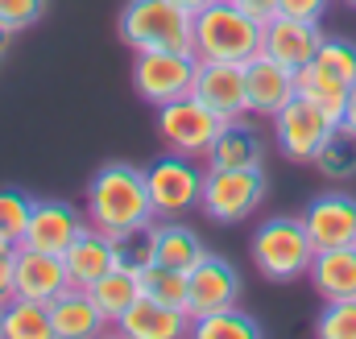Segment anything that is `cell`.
<instances>
[{
  "mask_svg": "<svg viewBox=\"0 0 356 339\" xmlns=\"http://www.w3.org/2000/svg\"><path fill=\"white\" fill-rule=\"evenodd\" d=\"M42 17H46V0H0V25H8L13 33H25Z\"/></svg>",
  "mask_w": 356,
  "mask_h": 339,
  "instance_id": "33",
  "label": "cell"
},
{
  "mask_svg": "<svg viewBox=\"0 0 356 339\" xmlns=\"http://www.w3.org/2000/svg\"><path fill=\"white\" fill-rule=\"evenodd\" d=\"M50 306V327H54V339H91L99 336L108 323H104V315L95 311V302H91L88 290H79V286H67L58 298H50L46 302Z\"/></svg>",
  "mask_w": 356,
  "mask_h": 339,
  "instance_id": "20",
  "label": "cell"
},
{
  "mask_svg": "<svg viewBox=\"0 0 356 339\" xmlns=\"http://www.w3.org/2000/svg\"><path fill=\"white\" fill-rule=\"evenodd\" d=\"M249 256L266 281L286 286V281L307 277V269L315 261V245H311L302 215H269L249 240Z\"/></svg>",
  "mask_w": 356,
  "mask_h": 339,
  "instance_id": "4",
  "label": "cell"
},
{
  "mask_svg": "<svg viewBox=\"0 0 356 339\" xmlns=\"http://www.w3.org/2000/svg\"><path fill=\"white\" fill-rule=\"evenodd\" d=\"M116 33L133 54H141V50H191L195 13L182 8L178 0H129L120 8Z\"/></svg>",
  "mask_w": 356,
  "mask_h": 339,
  "instance_id": "3",
  "label": "cell"
},
{
  "mask_svg": "<svg viewBox=\"0 0 356 339\" xmlns=\"http://www.w3.org/2000/svg\"><path fill=\"white\" fill-rule=\"evenodd\" d=\"M336 129V116L319 104H311L307 95H294L277 116H273V141L282 149V158L290 162H315L319 145L327 141V133Z\"/></svg>",
  "mask_w": 356,
  "mask_h": 339,
  "instance_id": "9",
  "label": "cell"
},
{
  "mask_svg": "<svg viewBox=\"0 0 356 339\" xmlns=\"http://www.w3.org/2000/svg\"><path fill=\"white\" fill-rule=\"evenodd\" d=\"M207 256V245L199 240L195 228H186L182 220H162L158 224V249H154V261L158 265H175V269H195L199 261Z\"/></svg>",
  "mask_w": 356,
  "mask_h": 339,
  "instance_id": "23",
  "label": "cell"
},
{
  "mask_svg": "<svg viewBox=\"0 0 356 339\" xmlns=\"http://www.w3.org/2000/svg\"><path fill=\"white\" fill-rule=\"evenodd\" d=\"M302 224L311 232L315 253L319 249H340V245H356V195L348 190H323L307 203Z\"/></svg>",
  "mask_w": 356,
  "mask_h": 339,
  "instance_id": "12",
  "label": "cell"
},
{
  "mask_svg": "<svg viewBox=\"0 0 356 339\" xmlns=\"http://www.w3.org/2000/svg\"><path fill=\"white\" fill-rule=\"evenodd\" d=\"M327 8H332V0H277V13L294 17V21H323Z\"/></svg>",
  "mask_w": 356,
  "mask_h": 339,
  "instance_id": "34",
  "label": "cell"
},
{
  "mask_svg": "<svg viewBox=\"0 0 356 339\" xmlns=\"http://www.w3.org/2000/svg\"><path fill=\"white\" fill-rule=\"evenodd\" d=\"M203 178H207V166H199V158L162 154L158 162H149L145 166V186H149L154 220L191 215L199 207V199H203Z\"/></svg>",
  "mask_w": 356,
  "mask_h": 339,
  "instance_id": "6",
  "label": "cell"
},
{
  "mask_svg": "<svg viewBox=\"0 0 356 339\" xmlns=\"http://www.w3.org/2000/svg\"><path fill=\"white\" fill-rule=\"evenodd\" d=\"M207 170H245V166H261L266 162V137L245 120V116H236V120H224V129H220V137L211 141V149H207Z\"/></svg>",
  "mask_w": 356,
  "mask_h": 339,
  "instance_id": "17",
  "label": "cell"
},
{
  "mask_svg": "<svg viewBox=\"0 0 356 339\" xmlns=\"http://www.w3.org/2000/svg\"><path fill=\"white\" fill-rule=\"evenodd\" d=\"M232 4H241L249 17H257V21H269V17H277V0H232Z\"/></svg>",
  "mask_w": 356,
  "mask_h": 339,
  "instance_id": "35",
  "label": "cell"
},
{
  "mask_svg": "<svg viewBox=\"0 0 356 339\" xmlns=\"http://www.w3.org/2000/svg\"><path fill=\"white\" fill-rule=\"evenodd\" d=\"M0 339H54L50 306L33 298H8L0 306Z\"/></svg>",
  "mask_w": 356,
  "mask_h": 339,
  "instance_id": "24",
  "label": "cell"
},
{
  "mask_svg": "<svg viewBox=\"0 0 356 339\" xmlns=\"http://www.w3.org/2000/svg\"><path fill=\"white\" fill-rule=\"evenodd\" d=\"M137 281H141V294L145 298H154L162 306H175V311H186V273L182 269L154 261V265H145L137 273Z\"/></svg>",
  "mask_w": 356,
  "mask_h": 339,
  "instance_id": "29",
  "label": "cell"
},
{
  "mask_svg": "<svg viewBox=\"0 0 356 339\" xmlns=\"http://www.w3.org/2000/svg\"><path fill=\"white\" fill-rule=\"evenodd\" d=\"M344 4H353V8H356V0H344Z\"/></svg>",
  "mask_w": 356,
  "mask_h": 339,
  "instance_id": "40",
  "label": "cell"
},
{
  "mask_svg": "<svg viewBox=\"0 0 356 339\" xmlns=\"http://www.w3.org/2000/svg\"><path fill=\"white\" fill-rule=\"evenodd\" d=\"M294 91L298 95H307L311 104H319V108H327L336 120L344 116V99H348V83L344 79H336L332 71H323L315 58L307 63V67H298L294 71Z\"/></svg>",
  "mask_w": 356,
  "mask_h": 339,
  "instance_id": "26",
  "label": "cell"
},
{
  "mask_svg": "<svg viewBox=\"0 0 356 339\" xmlns=\"http://www.w3.org/2000/svg\"><path fill=\"white\" fill-rule=\"evenodd\" d=\"M88 228V211L71 207L67 199H38L33 203V215H29V228L21 236V245L29 249H42V253H67Z\"/></svg>",
  "mask_w": 356,
  "mask_h": 339,
  "instance_id": "11",
  "label": "cell"
},
{
  "mask_svg": "<svg viewBox=\"0 0 356 339\" xmlns=\"http://www.w3.org/2000/svg\"><path fill=\"white\" fill-rule=\"evenodd\" d=\"M195 75H199L195 50H141L133 58V91L154 108L170 104L178 95H191Z\"/></svg>",
  "mask_w": 356,
  "mask_h": 339,
  "instance_id": "8",
  "label": "cell"
},
{
  "mask_svg": "<svg viewBox=\"0 0 356 339\" xmlns=\"http://www.w3.org/2000/svg\"><path fill=\"white\" fill-rule=\"evenodd\" d=\"M154 220L145 170L133 162H108L88 182V224L99 232H124Z\"/></svg>",
  "mask_w": 356,
  "mask_h": 339,
  "instance_id": "1",
  "label": "cell"
},
{
  "mask_svg": "<svg viewBox=\"0 0 356 339\" xmlns=\"http://www.w3.org/2000/svg\"><path fill=\"white\" fill-rule=\"evenodd\" d=\"M266 21L249 17L232 0H216L195 13V58L199 63H249L261 54Z\"/></svg>",
  "mask_w": 356,
  "mask_h": 339,
  "instance_id": "2",
  "label": "cell"
},
{
  "mask_svg": "<svg viewBox=\"0 0 356 339\" xmlns=\"http://www.w3.org/2000/svg\"><path fill=\"white\" fill-rule=\"evenodd\" d=\"M191 336L195 339H261L266 331L241 306H224V311H211V315L191 319Z\"/></svg>",
  "mask_w": 356,
  "mask_h": 339,
  "instance_id": "27",
  "label": "cell"
},
{
  "mask_svg": "<svg viewBox=\"0 0 356 339\" xmlns=\"http://www.w3.org/2000/svg\"><path fill=\"white\" fill-rule=\"evenodd\" d=\"M154 249H158V224H137V228H124V232H112V253L120 269H133L141 273L145 265H154Z\"/></svg>",
  "mask_w": 356,
  "mask_h": 339,
  "instance_id": "28",
  "label": "cell"
},
{
  "mask_svg": "<svg viewBox=\"0 0 356 339\" xmlns=\"http://www.w3.org/2000/svg\"><path fill=\"white\" fill-rule=\"evenodd\" d=\"M8 46H13V29H8V25H0V63H4Z\"/></svg>",
  "mask_w": 356,
  "mask_h": 339,
  "instance_id": "38",
  "label": "cell"
},
{
  "mask_svg": "<svg viewBox=\"0 0 356 339\" xmlns=\"http://www.w3.org/2000/svg\"><path fill=\"white\" fill-rule=\"evenodd\" d=\"M311 290L323 302H340V298H356V245H340V249H319L311 269Z\"/></svg>",
  "mask_w": 356,
  "mask_h": 339,
  "instance_id": "19",
  "label": "cell"
},
{
  "mask_svg": "<svg viewBox=\"0 0 356 339\" xmlns=\"http://www.w3.org/2000/svg\"><path fill=\"white\" fill-rule=\"evenodd\" d=\"M323 29H319V21H294V17H269L266 21V42H261V54L269 58H277L282 67H290V71H298V67H307L315 54H319V46H323Z\"/></svg>",
  "mask_w": 356,
  "mask_h": 339,
  "instance_id": "15",
  "label": "cell"
},
{
  "mask_svg": "<svg viewBox=\"0 0 356 339\" xmlns=\"http://www.w3.org/2000/svg\"><path fill=\"white\" fill-rule=\"evenodd\" d=\"M91 302H95V311L104 315V323H120V315L141 298V281H137V273L133 269H108L95 286H88Z\"/></svg>",
  "mask_w": 356,
  "mask_h": 339,
  "instance_id": "22",
  "label": "cell"
},
{
  "mask_svg": "<svg viewBox=\"0 0 356 339\" xmlns=\"http://www.w3.org/2000/svg\"><path fill=\"white\" fill-rule=\"evenodd\" d=\"M266 170L261 166H245V170H207L203 178V199L199 211L211 224H245L261 203H266Z\"/></svg>",
  "mask_w": 356,
  "mask_h": 339,
  "instance_id": "5",
  "label": "cell"
},
{
  "mask_svg": "<svg viewBox=\"0 0 356 339\" xmlns=\"http://www.w3.org/2000/svg\"><path fill=\"white\" fill-rule=\"evenodd\" d=\"M211 112H220L224 120L249 116V91H245V63H199L195 91Z\"/></svg>",
  "mask_w": 356,
  "mask_h": 339,
  "instance_id": "14",
  "label": "cell"
},
{
  "mask_svg": "<svg viewBox=\"0 0 356 339\" xmlns=\"http://www.w3.org/2000/svg\"><path fill=\"white\" fill-rule=\"evenodd\" d=\"M182 8H191V13H199V8H207V4H216V0H178Z\"/></svg>",
  "mask_w": 356,
  "mask_h": 339,
  "instance_id": "39",
  "label": "cell"
},
{
  "mask_svg": "<svg viewBox=\"0 0 356 339\" xmlns=\"http://www.w3.org/2000/svg\"><path fill=\"white\" fill-rule=\"evenodd\" d=\"M315 63H319L323 71H332L336 79H344L348 87L356 83V42L353 38H323Z\"/></svg>",
  "mask_w": 356,
  "mask_h": 339,
  "instance_id": "31",
  "label": "cell"
},
{
  "mask_svg": "<svg viewBox=\"0 0 356 339\" xmlns=\"http://www.w3.org/2000/svg\"><path fill=\"white\" fill-rule=\"evenodd\" d=\"M63 265H67V277H71V286H79V290H88L95 286L108 269H116V253H112V236L108 232H99V228H83V236L63 253Z\"/></svg>",
  "mask_w": 356,
  "mask_h": 339,
  "instance_id": "21",
  "label": "cell"
},
{
  "mask_svg": "<svg viewBox=\"0 0 356 339\" xmlns=\"http://www.w3.org/2000/svg\"><path fill=\"white\" fill-rule=\"evenodd\" d=\"M33 195L17 190V186H4L0 190V240L8 245H21L25 228H29V215H33Z\"/></svg>",
  "mask_w": 356,
  "mask_h": 339,
  "instance_id": "30",
  "label": "cell"
},
{
  "mask_svg": "<svg viewBox=\"0 0 356 339\" xmlns=\"http://www.w3.org/2000/svg\"><path fill=\"white\" fill-rule=\"evenodd\" d=\"M245 91H249V116H277L298 91H294V71L282 67L277 58L257 54L245 63Z\"/></svg>",
  "mask_w": 356,
  "mask_h": 339,
  "instance_id": "16",
  "label": "cell"
},
{
  "mask_svg": "<svg viewBox=\"0 0 356 339\" xmlns=\"http://www.w3.org/2000/svg\"><path fill=\"white\" fill-rule=\"evenodd\" d=\"M236 298H241V273L228 256L207 253L195 269H186V315L191 319L236 306Z\"/></svg>",
  "mask_w": 356,
  "mask_h": 339,
  "instance_id": "10",
  "label": "cell"
},
{
  "mask_svg": "<svg viewBox=\"0 0 356 339\" xmlns=\"http://www.w3.org/2000/svg\"><path fill=\"white\" fill-rule=\"evenodd\" d=\"M315 336L319 339H356V298L327 302L323 315L315 319Z\"/></svg>",
  "mask_w": 356,
  "mask_h": 339,
  "instance_id": "32",
  "label": "cell"
},
{
  "mask_svg": "<svg viewBox=\"0 0 356 339\" xmlns=\"http://www.w3.org/2000/svg\"><path fill=\"white\" fill-rule=\"evenodd\" d=\"M71 286L67 265L58 253H42L29 245H17L13 253V298H33V302H50Z\"/></svg>",
  "mask_w": 356,
  "mask_h": 339,
  "instance_id": "13",
  "label": "cell"
},
{
  "mask_svg": "<svg viewBox=\"0 0 356 339\" xmlns=\"http://www.w3.org/2000/svg\"><path fill=\"white\" fill-rule=\"evenodd\" d=\"M13 253H0V306L13 298Z\"/></svg>",
  "mask_w": 356,
  "mask_h": 339,
  "instance_id": "36",
  "label": "cell"
},
{
  "mask_svg": "<svg viewBox=\"0 0 356 339\" xmlns=\"http://www.w3.org/2000/svg\"><path fill=\"white\" fill-rule=\"evenodd\" d=\"M311 166L319 170L327 182H353L356 178V129H348L344 120H336V129L327 133V141L319 145Z\"/></svg>",
  "mask_w": 356,
  "mask_h": 339,
  "instance_id": "25",
  "label": "cell"
},
{
  "mask_svg": "<svg viewBox=\"0 0 356 339\" xmlns=\"http://www.w3.org/2000/svg\"><path fill=\"white\" fill-rule=\"evenodd\" d=\"M348 129H356V83L348 87V99H344V116H340Z\"/></svg>",
  "mask_w": 356,
  "mask_h": 339,
  "instance_id": "37",
  "label": "cell"
},
{
  "mask_svg": "<svg viewBox=\"0 0 356 339\" xmlns=\"http://www.w3.org/2000/svg\"><path fill=\"white\" fill-rule=\"evenodd\" d=\"M116 327H120V336H129V339H178V336H191V315L175 311V306H162V302L141 294L120 315Z\"/></svg>",
  "mask_w": 356,
  "mask_h": 339,
  "instance_id": "18",
  "label": "cell"
},
{
  "mask_svg": "<svg viewBox=\"0 0 356 339\" xmlns=\"http://www.w3.org/2000/svg\"><path fill=\"white\" fill-rule=\"evenodd\" d=\"M220 129H224V116L211 112L199 95H178L158 108V137L170 154H182V158H207Z\"/></svg>",
  "mask_w": 356,
  "mask_h": 339,
  "instance_id": "7",
  "label": "cell"
}]
</instances>
